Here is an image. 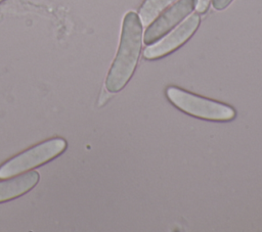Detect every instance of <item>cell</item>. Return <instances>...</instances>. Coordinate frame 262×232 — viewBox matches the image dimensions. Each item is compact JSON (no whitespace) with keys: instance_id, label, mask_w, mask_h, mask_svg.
Returning <instances> with one entry per match:
<instances>
[{"instance_id":"1","label":"cell","mask_w":262,"mask_h":232,"mask_svg":"<svg viewBox=\"0 0 262 232\" xmlns=\"http://www.w3.org/2000/svg\"><path fill=\"white\" fill-rule=\"evenodd\" d=\"M142 44V24L139 15L133 11L125 14L122 24L120 45L105 80L110 92H118L132 77Z\"/></svg>"},{"instance_id":"2","label":"cell","mask_w":262,"mask_h":232,"mask_svg":"<svg viewBox=\"0 0 262 232\" xmlns=\"http://www.w3.org/2000/svg\"><path fill=\"white\" fill-rule=\"evenodd\" d=\"M67 148V141L56 137L40 142L7 159L0 166V179H7L40 167L58 156Z\"/></svg>"},{"instance_id":"3","label":"cell","mask_w":262,"mask_h":232,"mask_svg":"<svg viewBox=\"0 0 262 232\" xmlns=\"http://www.w3.org/2000/svg\"><path fill=\"white\" fill-rule=\"evenodd\" d=\"M166 95L177 108L196 118L229 121L235 115L234 109L224 103L198 96L177 87H168Z\"/></svg>"},{"instance_id":"4","label":"cell","mask_w":262,"mask_h":232,"mask_svg":"<svg viewBox=\"0 0 262 232\" xmlns=\"http://www.w3.org/2000/svg\"><path fill=\"white\" fill-rule=\"evenodd\" d=\"M200 22V15L198 13L191 14L166 37L161 39L159 42L146 47L143 52L144 57L147 59H156L171 53L192 36V34L196 31Z\"/></svg>"},{"instance_id":"5","label":"cell","mask_w":262,"mask_h":232,"mask_svg":"<svg viewBox=\"0 0 262 232\" xmlns=\"http://www.w3.org/2000/svg\"><path fill=\"white\" fill-rule=\"evenodd\" d=\"M195 4L196 0H179L172 5L158 18H156L146 29L143 38L144 44L149 45L162 38L185 16L191 13L195 8Z\"/></svg>"},{"instance_id":"6","label":"cell","mask_w":262,"mask_h":232,"mask_svg":"<svg viewBox=\"0 0 262 232\" xmlns=\"http://www.w3.org/2000/svg\"><path fill=\"white\" fill-rule=\"evenodd\" d=\"M40 176L37 171H30L0 181V202L15 199L26 194L37 185Z\"/></svg>"},{"instance_id":"7","label":"cell","mask_w":262,"mask_h":232,"mask_svg":"<svg viewBox=\"0 0 262 232\" xmlns=\"http://www.w3.org/2000/svg\"><path fill=\"white\" fill-rule=\"evenodd\" d=\"M176 0H145L139 9V18L142 26L150 25L159 14Z\"/></svg>"},{"instance_id":"8","label":"cell","mask_w":262,"mask_h":232,"mask_svg":"<svg viewBox=\"0 0 262 232\" xmlns=\"http://www.w3.org/2000/svg\"><path fill=\"white\" fill-rule=\"evenodd\" d=\"M211 0H196L195 4V9L199 13H205L210 5Z\"/></svg>"},{"instance_id":"9","label":"cell","mask_w":262,"mask_h":232,"mask_svg":"<svg viewBox=\"0 0 262 232\" xmlns=\"http://www.w3.org/2000/svg\"><path fill=\"white\" fill-rule=\"evenodd\" d=\"M231 1L232 0H212L214 8L217 10H222L226 8L231 3Z\"/></svg>"},{"instance_id":"10","label":"cell","mask_w":262,"mask_h":232,"mask_svg":"<svg viewBox=\"0 0 262 232\" xmlns=\"http://www.w3.org/2000/svg\"><path fill=\"white\" fill-rule=\"evenodd\" d=\"M2 1H4V0H0V3H1V2H2Z\"/></svg>"}]
</instances>
